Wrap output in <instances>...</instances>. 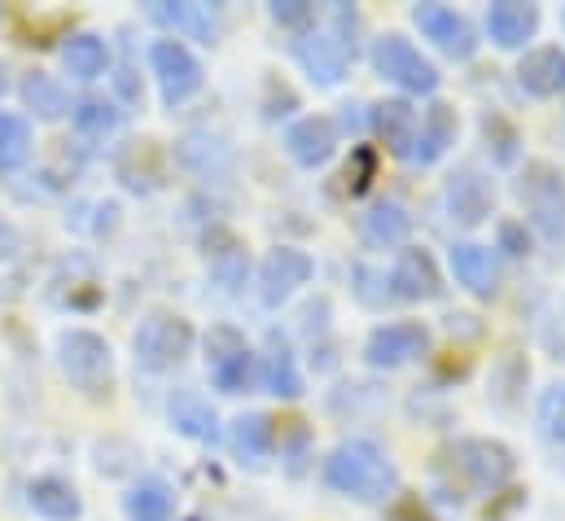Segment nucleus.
I'll return each instance as SVG.
<instances>
[{
    "mask_svg": "<svg viewBox=\"0 0 565 521\" xmlns=\"http://www.w3.org/2000/svg\"><path fill=\"white\" fill-rule=\"evenodd\" d=\"M324 482L338 496H351L360 504H382V500H391L399 491V469L386 456V447H377L373 438H351V443L329 451Z\"/></svg>",
    "mask_w": 565,
    "mask_h": 521,
    "instance_id": "f257e3e1",
    "label": "nucleus"
},
{
    "mask_svg": "<svg viewBox=\"0 0 565 521\" xmlns=\"http://www.w3.org/2000/svg\"><path fill=\"white\" fill-rule=\"evenodd\" d=\"M351 35H355V9L351 4H333V31H307L294 44V57H298V66L307 71L311 84L333 88L347 75L351 53H355Z\"/></svg>",
    "mask_w": 565,
    "mask_h": 521,
    "instance_id": "f03ea898",
    "label": "nucleus"
},
{
    "mask_svg": "<svg viewBox=\"0 0 565 521\" xmlns=\"http://www.w3.org/2000/svg\"><path fill=\"white\" fill-rule=\"evenodd\" d=\"M57 364L66 373V382L84 394H106L115 378V355L110 342L93 329H66L57 338Z\"/></svg>",
    "mask_w": 565,
    "mask_h": 521,
    "instance_id": "7ed1b4c3",
    "label": "nucleus"
},
{
    "mask_svg": "<svg viewBox=\"0 0 565 521\" xmlns=\"http://www.w3.org/2000/svg\"><path fill=\"white\" fill-rule=\"evenodd\" d=\"M518 198L526 206V220L544 242H565V176L553 162H526L518 180Z\"/></svg>",
    "mask_w": 565,
    "mask_h": 521,
    "instance_id": "20e7f679",
    "label": "nucleus"
},
{
    "mask_svg": "<svg viewBox=\"0 0 565 521\" xmlns=\"http://www.w3.org/2000/svg\"><path fill=\"white\" fill-rule=\"evenodd\" d=\"M132 351L141 369H153V373L175 369L193 351V325L175 311H149L132 333Z\"/></svg>",
    "mask_w": 565,
    "mask_h": 521,
    "instance_id": "39448f33",
    "label": "nucleus"
},
{
    "mask_svg": "<svg viewBox=\"0 0 565 521\" xmlns=\"http://www.w3.org/2000/svg\"><path fill=\"white\" fill-rule=\"evenodd\" d=\"M447 456H451L447 465H451L473 491H500V487H509V478L518 474V456H513L504 443H495V438H460V443H451Z\"/></svg>",
    "mask_w": 565,
    "mask_h": 521,
    "instance_id": "423d86ee",
    "label": "nucleus"
},
{
    "mask_svg": "<svg viewBox=\"0 0 565 521\" xmlns=\"http://www.w3.org/2000/svg\"><path fill=\"white\" fill-rule=\"evenodd\" d=\"M373 66H377V75L386 84H395L404 93H417V97L438 93V79H443L438 66L429 57H422V49L413 40H404V35H382L373 44Z\"/></svg>",
    "mask_w": 565,
    "mask_h": 521,
    "instance_id": "0eeeda50",
    "label": "nucleus"
},
{
    "mask_svg": "<svg viewBox=\"0 0 565 521\" xmlns=\"http://www.w3.org/2000/svg\"><path fill=\"white\" fill-rule=\"evenodd\" d=\"M425 351H429V329L417 325V320L382 325V329H373L369 342H364V360H369V369H382V373L413 364V360L425 355Z\"/></svg>",
    "mask_w": 565,
    "mask_h": 521,
    "instance_id": "6e6552de",
    "label": "nucleus"
},
{
    "mask_svg": "<svg viewBox=\"0 0 565 521\" xmlns=\"http://www.w3.org/2000/svg\"><path fill=\"white\" fill-rule=\"evenodd\" d=\"M149 62H153V75H158V88H162L167 106H180L184 97H193L202 88V62L180 40H158L149 49Z\"/></svg>",
    "mask_w": 565,
    "mask_h": 521,
    "instance_id": "1a4fd4ad",
    "label": "nucleus"
},
{
    "mask_svg": "<svg viewBox=\"0 0 565 521\" xmlns=\"http://www.w3.org/2000/svg\"><path fill=\"white\" fill-rule=\"evenodd\" d=\"M443 202H447V215L460 228H473V224H482L495 211V189H491V180L478 167H460V171L447 176Z\"/></svg>",
    "mask_w": 565,
    "mask_h": 521,
    "instance_id": "9d476101",
    "label": "nucleus"
},
{
    "mask_svg": "<svg viewBox=\"0 0 565 521\" xmlns=\"http://www.w3.org/2000/svg\"><path fill=\"white\" fill-rule=\"evenodd\" d=\"M413 22L422 26L425 40H434L447 57H456V62H469L473 53H478V40H473V26L451 9V4H417L413 9Z\"/></svg>",
    "mask_w": 565,
    "mask_h": 521,
    "instance_id": "9b49d317",
    "label": "nucleus"
},
{
    "mask_svg": "<svg viewBox=\"0 0 565 521\" xmlns=\"http://www.w3.org/2000/svg\"><path fill=\"white\" fill-rule=\"evenodd\" d=\"M311 272H316L311 255H302V251H294V246L268 251V259L259 267V298H264L268 307H281L294 289H302V285L311 280Z\"/></svg>",
    "mask_w": 565,
    "mask_h": 521,
    "instance_id": "f8f14e48",
    "label": "nucleus"
},
{
    "mask_svg": "<svg viewBox=\"0 0 565 521\" xmlns=\"http://www.w3.org/2000/svg\"><path fill=\"white\" fill-rule=\"evenodd\" d=\"M391 294L404 302H429L443 298V272L429 251H399V259L391 267Z\"/></svg>",
    "mask_w": 565,
    "mask_h": 521,
    "instance_id": "ddd939ff",
    "label": "nucleus"
},
{
    "mask_svg": "<svg viewBox=\"0 0 565 521\" xmlns=\"http://www.w3.org/2000/svg\"><path fill=\"white\" fill-rule=\"evenodd\" d=\"M285 149L298 167H324L333 153H338V124L329 115H307L298 119L294 128L285 131Z\"/></svg>",
    "mask_w": 565,
    "mask_h": 521,
    "instance_id": "4468645a",
    "label": "nucleus"
},
{
    "mask_svg": "<svg viewBox=\"0 0 565 521\" xmlns=\"http://www.w3.org/2000/svg\"><path fill=\"white\" fill-rule=\"evenodd\" d=\"M202 255H206V267L211 276L224 285V289H237L246 285V272H250V255H246V242L228 228H211L202 237Z\"/></svg>",
    "mask_w": 565,
    "mask_h": 521,
    "instance_id": "2eb2a0df",
    "label": "nucleus"
},
{
    "mask_svg": "<svg viewBox=\"0 0 565 521\" xmlns=\"http://www.w3.org/2000/svg\"><path fill=\"white\" fill-rule=\"evenodd\" d=\"M149 18L162 22V26H175L202 44H215L220 35V13L211 4H198V0H153L149 4Z\"/></svg>",
    "mask_w": 565,
    "mask_h": 521,
    "instance_id": "dca6fc26",
    "label": "nucleus"
},
{
    "mask_svg": "<svg viewBox=\"0 0 565 521\" xmlns=\"http://www.w3.org/2000/svg\"><path fill=\"white\" fill-rule=\"evenodd\" d=\"M535 31H540V9L526 0H495L487 9V35L500 49H522Z\"/></svg>",
    "mask_w": 565,
    "mask_h": 521,
    "instance_id": "f3484780",
    "label": "nucleus"
},
{
    "mask_svg": "<svg viewBox=\"0 0 565 521\" xmlns=\"http://www.w3.org/2000/svg\"><path fill=\"white\" fill-rule=\"evenodd\" d=\"M518 84L531 97H557L565 93V49L557 44H540L518 62Z\"/></svg>",
    "mask_w": 565,
    "mask_h": 521,
    "instance_id": "a211bd4d",
    "label": "nucleus"
},
{
    "mask_svg": "<svg viewBox=\"0 0 565 521\" xmlns=\"http://www.w3.org/2000/svg\"><path fill=\"white\" fill-rule=\"evenodd\" d=\"M175 158H180L193 176H228V171H233V145H228L224 136H215V131H206V128L180 136Z\"/></svg>",
    "mask_w": 565,
    "mask_h": 521,
    "instance_id": "6ab92c4d",
    "label": "nucleus"
},
{
    "mask_svg": "<svg viewBox=\"0 0 565 521\" xmlns=\"http://www.w3.org/2000/svg\"><path fill=\"white\" fill-rule=\"evenodd\" d=\"M451 272L473 298H495L500 289V263L487 246H473V242L451 246Z\"/></svg>",
    "mask_w": 565,
    "mask_h": 521,
    "instance_id": "aec40b11",
    "label": "nucleus"
},
{
    "mask_svg": "<svg viewBox=\"0 0 565 521\" xmlns=\"http://www.w3.org/2000/svg\"><path fill=\"white\" fill-rule=\"evenodd\" d=\"M228 443L242 465H264L277 451V421L268 412H242L228 429Z\"/></svg>",
    "mask_w": 565,
    "mask_h": 521,
    "instance_id": "412c9836",
    "label": "nucleus"
},
{
    "mask_svg": "<svg viewBox=\"0 0 565 521\" xmlns=\"http://www.w3.org/2000/svg\"><path fill=\"white\" fill-rule=\"evenodd\" d=\"M167 416H171L175 434H184V438H193V443H215V438H220V416H215L211 398H202L198 391L171 394Z\"/></svg>",
    "mask_w": 565,
    "mask_h": 521,
    "instance_id": "4be33fe9",
    "label": "nucleus"
},
{
    "mask_svg": "<svg viewBox=\"0 0 565 521\" xmlns=\"http://www.w3.org/2000/svg\"><path fill=\"white\" fill-rule=\"evenodd\" d=\"M456 145V110L447 102H434L422 115V128H417V145H413V162L434 167L447 149Z\"/></svg>",
    "mask_w": 565,
    "mask_h": 521,
    "instance_id": "5701e85b",
    "label": "nucleus"
},
{
    "mask_svg": "<svg viewBox=\"0 0 565 521\" xmlns=\"http://www.w3.org/2000/svg\"><path fill=\"white\" fill-rule=\"evenodd\" d=\"M373 128H377V136L386 140V149H391V153L413 158L422 115H417L408 102H382V106H373Z\"/></svg>",
    "mask_w": 565,
    "mask_h": 521,
    "instance_id": "b1692460",
    "label": "nucleus"
},
{
    "mask_svg": "<svg viewBox=\"0 0 565 521\" xmlns=\"http://www.w3.org/2000/svg\"><path fill=\"white\" fill-rule=\"evenodd\" d=\"M259 382L277 394V398H298V394H302L298 360H294V351H289V342H285L281 333H273V338H268V355H264Z\"/></svg>",
    "mask_w": 565,
    "mask_h": 521,
    "instance_id": "393cba45",
    "label": "nucleus"
},
{
    "mask_svg": "<svg viewBox=\"0 0 565 521\" xmlns=\"http://www.w3.org/2000/svg\"><path fill=\"white\" fill-rule=\"evenodd\" d=\"M26 500H31V509L44 521H79V513H84L75 487L62 482V478H35L31 491H26Z\"/></svg>",
    "mask_w": 565,
    "mask_h": 521,
    "instance_id": "a878e982",
    "label": "nucleus"
},
{
    "mask_svg": "<svg viewBox=\"0 0 565 521\" xmlns=\"http://www.w3.org/2000/svg\"><path fill=\"white\" fill-rule=\"evenodd\" d=\"M408 233H413V215H408V206L404 202H373V211L364 215V237L373 242V246H404L408 242Z\"/></svg>",
    "mask_w": 565,
    "mask_h": 521,
    "instance_id": "bb28decb",
    "label": "nucleus"
},
{
    "mask_svg": "<svg viewBox=\"0 0 565 521\" xmlns=\"http://www.w3.org/2000/svg\"><path fill=\"white\" fill-rule=\"evenodd\" d=\"M106 62H110V53H106V44L97 40V35H71L66 44H62V66H66V75L71 79H97V75H106Z\"/></svg>",
    "mask_w": 565,
    "mask_h": 521,
    "instance_id": "cd10ccee",
    "label": "nucleus"
},
{
    "mask_svg": "<svg viewBox=\"0 0 565 521\" xmlns=\"http://www.w3.org/2000/svg\"><path fill=\"white\" fill-rule=\"evenodd\" d=\"M22 102H26V110H35L40 119H62L66 110H71V97H66V88L53 79V75H44V71H31L26 79H22Z\"/></svg>",
    "mask_w": 565,
    "mask_h": 521,
    "instance_id": "c85d7f7f",
    "label": "nucleus"
},
{
    "mask_svg": "<svg viewBox=\"0 0 565 521\" xmlns=\"http://www.w3.org/2000/svg\"><path fill=\"white\" fill-rule=\"evenodd\" d=\"M124 513H128V521H171L175 504H171V491L162 482H137L124 496Z\"/></svg>",
    "mask_w": 565,
    "mask_h": 521,
    "instance_id": "c756f323",
    "label": "nucleus"
},
{
    "mask_svg": "<svg viewBox=\"0 0 565 521\" xmlns=\"http://www.w3.org/2000/svg\"><path fill=\"white\" fill-rule=\"evenodd\" d=\"M31 158V128L18 115H0V171H18Z\"/></svg>",
    "mask_w": 565,
    "mask_h": 521,
    "instance_id": "7c9ffc66",
    "label": "nucleus"
},
{
    "mask_svg": "<svg viewBox=\"0 0 565 521\" xmlns=\"http://www.w3.org/2000/svg\"><path fill=\"white\" fill-rule=\"evenodd\" d=\"M75 128L84 131V136H93V140H106V136H115L119 131V110L110 106V102H102V97H88V102H79L75 110Z\"/></svg>",
    "mask_w": 565,
    "mask_h": 521,
    "instance_id": "2f4dec72",
    "label": "nucleus"
},
{
    "mask_svg": "<svg viewBox=\"0 0 565 521\" xmlns=\"http://www.w3.org/2000/svg\"><path fill=\"white\" fill-rule=\"evenodd\" d=\"M141 158L149 162L153 158V145L149 140H132L124 153H119V180L132 189V193H149L158 184V171L153 167H141Z\"/></svg>",
    "mask_w": 565,
    "mask_h": 521,
    "instance_id": "473e14b6",
    "label": "nucleus"
},
{
    "mask_svg": "<svg viewBox=\"0 0 565 521\" xmlns=\"http://www.w3.org/2000/svg\"><path fill=\"white\" fill-rule=\"evenodd\" d=\"M211 382L224 394L250 391V382H255V355H250V347L237 351V355H228V360H215L211 364Z\"/></svg>",
    "mask_w": 565,
    "mask_h": 521,
    "instance_id": "72a5a7b5",
    "label": "nucleus"
},
{
    "mask_svg": "<svg viewBox=\"0 0 565 521\" xmlns=\"http://www.w3.org/2000/svg\"><path fill=\"white\" fill-rule=\"evenodd\" d=\"M373 176H377V149H373V145H355V149H351V162H347V171H342L347 193H351V198L369 193Z\"/></svg>",
    "mask_w": 565,
    "mask_h": 521,
    "instance_id": "f704fd0d",
    "label": "nucleus"
},
{
    "mask_svg": "<svg viewBox=\"0 0 565 521\" xmlns=\"http://www.w3.org/2000/svg\"><path fill=\"white\" fill-rule=\"evenodd\" d=\"M482 131H487L491 153H495V162H500V167L518 162V145H522V140H518V128H513L504 115H495V110H491V115L482 119Z\"/></svg>",
    "mask_w": 565,
    "mask_h": 521,
    "instance_id": "c9c22d12",
    "label": "nucleus"
},
{
    "mask_svg": "<svg viewBox=\"0 0 565 521\" xmlns=\"http://www.w3.org/2000/svg\"><path fill=\"white\" fill-rule=\"evenodd\" d=\"M540 425H544V434L553 443H565V382L553 386V391H544V398H540Z\"/></svg>",
    "mask_w": 565,
    "mask_h": 521,
    "instance_id": "e433bc0d",
    "label": "nucleus"
},
{
    "mask_svg": "<svg viewBox=\"0 0 565 521\" xmlns=\"http://www.w3.org/2000/svg\"><path fill=\"white\" fill-rule=\"evenodd\" d=\"M237 351H246V338H242L233 325H215V329L206 333V364L228 360V355H237Z\"/></svg>",
    "mask_w": 565,
    "mask_h": 521,
    "instance_id": "4c0bfd02",
    "label": "nucleus"
},
{
    "mask_svg": "<svg viewBox=\"0 0 565 521\" xmlns=\"http://www.w3.org/2000/svg\"><path fill=\"white\" fill-rule=\"evenodd\" d=\"M268 13H273V22H281V26H307V22L316 18V4H311V0H273Z\"/></svg>",
    "mask_w": 565,
    "mask_h": 521,
    "instance_id": "58836bf2",
    "label": "nucleus"
},
{
    "mask_svg": "<svg viewBox=\"0 0 565 521\" xmlns=\"http://www.w3.org/2000/svg\"><path fill=\"white\" fill-rule=\"evenodd\" d=\"M500 246H504L509 255H526V251H531V237H526L522 224L509 220V224H500Z\"/></svg>",
    "mask_w": 565,
    "mask_h": 521,
    "instance_id": "ea45409f",
    "label": "nucleus"
},
{
    "mask_svg": "<svg viewBox=\"0 0 565 521\" xmlns=\"http://www.w3.org/2000/svg\"><path fill=\"white\" fill-rule=\"evenodd\" d=\"M391 521H434V518L422 509V500H399V504L391 509Z\"/></svg>",
    "mask_w": 565,
    "mask_h": 521,
    "instance_id": "a19ab883",
    "label": "nucleus"
},
{
    "mask_svg": "<svg viewBox=\"0 0 565 521\" xmlns=\"http://www.w3.org/2000/svg\"><path fill=\"white\" fill-rule=\"evenodd\" d=\"M22 251V237H18V228L13 224H0V263L13 259Z\"/></svg>",
    "mask_w": 565,
    "mask_h": 521,
    "instance_id": "79ce46f5",
    "label": "nucleus"
},
{
    "mask_svg": "<svg viewBox=\"0 0 565 521\" xmlns=\"http://www.w3.org/2000/svg\"><path fill=\"white\" fill-rule=\"evenodd\" d=\"M4 88H9V84H4V66H0V97H4Z\"/></svg>",
    "mask_w": 565,
    "mask_h": 521,
    "instance_id": "37998d69",
    "label": "nucleus"
},
{
    "mask_svg": "<svg viewBox=\"0 0 565 521\" xmlns=\"http://www.w3.org/2000/svg\"><path fill=\"white\" fill-rule=\"evenodd\" d=\"M189 521H202V518H189Z\"/></svg>",
    "mask_w": 565,
    "mask_h": 521,
    "instance_id": "c03bdc74",
    "label": "nucleus"
}]
</instances>
